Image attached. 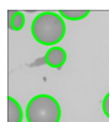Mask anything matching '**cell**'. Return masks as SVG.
<instances>
[{
  "label": "cell",
  "instance_id": "52a82bcc",
  "mask_svg": "<svg viewBox=\"0 0 109 122\" xmlns=\"http://www.w3.org/2000/svg\"><path fill=\"white\" fill-rule=\"evenodd\" d=\"M102 109H103V112L104 115L109 118V92L104 96L103 101H102Z\"/></svg>",
  "mask_w": 109,
  "mask_h": 122
},
{
  "label": "cell",
  "instance_id": "6da1fadb",
  "mask_svg": "<svg viewBox=\"0 0 109 122\" xmlns=\"http://www.w3.org/2000/svg\"><path fill=\"white\" fill-rule=\"evenodd\" d=\"M31 31L33 38L38 43L44 46H55L64 38L66 26L60 14L44 11L34 17Z\"/></svg>",
  "mask_w": 109,
  "mask_h": 122
},
{
  "label": "cell",
  "instance_id": "8992f818",
  "mask_svg": "<svg viewBox=\"0 0 109 122\" xmlns=\"http://www.w3.org/2000/svg\"><path fill=\"white\" fill-rule=\"evenodd\" d=\"M59 14L66 20H71V21H77V20H82L85 19L86 16H88L90 11L87 10H77V11H74V10H61L59 11Z\"/></svg>",
  "mask_w": 109,
  "mask_h": 122
},
{
  "label": "cell",
  "instance_id": "7a4b0ae2",
  "mask_svg": "<svg viewBox=\"0 0 109 122\" xmlns=\"http://www.w3.org/2000/svg\"><path fill=\"white\" fill-rule=\"evenodd\" d=\"M61 109L55 97L39 94L32 97L26 107L27 122H59Z\"/></svg>",
  "mask_w": 109,
  "mask_h": 122
},
{
  "label": "cell",
  "instance_id": "277c9868",
  "mask_svg": "<svg viewBox=\"0 0 109 122\" xmlns=\"http://www.w3.org/2000/svg\"><path fill=\"white\" fill-rule=\"evenodd\" d=\"M23 112L20 104L14 97L8 99V122H22Z\"/></svg>",
  "mask_w": 109,
  "mask_h": 122
},
{
  "label": "cell",
  "instance_id": "5b68a950",
  "mask_svg": "<svg viewBox=\"0 0 109 122\" xmlns=\"http://www.w3.org/2000/svg\"><path fill=\"white\" fill-rule=\"evenodd\" d=\"M9 20V28L12 31H20L25 26V15L21 11H12L8 12Z\"/></svg>",
  "mask_w": 109,
  "mask_h": 122
},
{
  "label": "cell",
  "instance_id": "3957f363",
  "mask_svg": "<svg viewBox=\"0 0 109 122\" xmlns=\"http://www.w3.org/2000/svg\"><path fill=\"white\" fill-rule=\"evenodd\" d=\"M44 62L49 67L59 70L63 68V66L66 62V52L61 47L53 46L47 51V53L44 56Z\"/></svg>",
  "mask_w": 109,
  "mask_h": 122
}]
</instances>
